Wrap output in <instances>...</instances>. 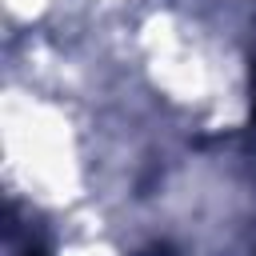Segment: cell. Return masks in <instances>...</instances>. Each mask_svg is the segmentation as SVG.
<instances>
[{"label":"cell","instance_id":"obj_1","mask_svg":"<svg viewBox=\"0 0 256 256\" xmlns=\"http://www.w3.org/2000/svg\"><path fill=\"white\" fill-rule=\"evenodd\" d=\"M252 112H256V64H252Z\"/></svg>","mask_w":256,"mask_h":256}]
</instances>
